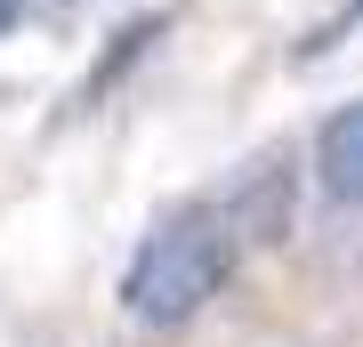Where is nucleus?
Returning a JSON list of instances; mask_svg holds the SVG:
<instances>
[{
  "mask_svg": "<svg viewBox=\"0 0 363 347\" xmlns=\"http://www.w3.org/2000/svg\"><path fill=\"white\" fill-rule=\"evenodd\" d=\"M234 250H242L234 210H186L138 250L130 283H121V307L138 323H154V331H169V323H186L194 307L218 299V283L234 275Z\"/></svg>",
  "mask_w": 363,
  "mask_h": 347,
  "instance_id": "obj_1",
  "label": "nucleus"
},
{
  "mask_svg": "<svg viewBox=\"0 0 363 347\" xmlns=\"http://www.w3.org/2000/svg\"><path fill=\"white\" fill-rule=\"evenodd\" d=\"M315 178H323L331 202H363V97L323 121V138H315Z\"/></svg>",
  "mask_w": 363,
  "mask_h": 347,
  "instance_id": "obj_2",
  "label": "nucleus"
},
{
  "mask_svg": "<svg viewBox=\"0 0 363 347\" xmlns=\"http://www.w3.org/2000/svg\"><path fill=\"white\" fill-rule=\"evenodd\" d=\"M234 226H242V243H274V234L291 226V162H267L259 178H250L242 202H226Z\"/></svg>",
  "mask_w": 363,
  "mask_h": 347,
  "instance_id": "obj_3",
  "label": "nucleus"
},
{
  "mask_svg": "<svg viewBox=\"0 0 363 347\" xmlns=\"http://www.w3.org/2000/svg\"><path fill=\"white\" fill-rule=\"evenodd\" d=\"M9 16H16V0H0V33H9Z\"/></svg>",
  "mask_w": 363,
  "mask_h": 347,
  "instance_id": "obj_4",
  "label": "nucleus"
}]
</instances>
